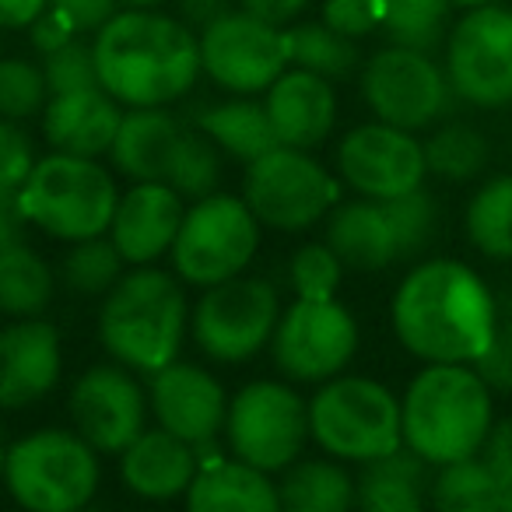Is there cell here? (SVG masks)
<instances>
[{
	"label": "cell",
	"mask_w": 512,
	"mask_h": 512,
	"mask_svg": "<svg viewBox=\"0 0 512 512\" xmlns=\"http://www.w3.org/2000/svg\"><path fill=\"white\" fill-rule=\"evenodd\" d=\"M397 341L425 365H474L498 341V309L488 285L460 260L411 267L390 306Z\"/></svg>",
	"instance_id": "1"
},
{
	"label": "cell",
	"mask_w": 512,
	"mask_h": 512,
	"mask_svg": "<svg viewBox=\"0 0 512 512\" xmlns=\"http://www.w3.org/2000/svg\"><path fill=\"white\" fill-rule=\"evenodd\" d=\"M99 81L123 109H165L190 95L200 71L197 32L179 15L120 8L92 39Z\"/></svg>",
	"instance_id": "2"
},
{
	"label": "cell",
	"mask_w": 512,
	"mask_h": 512,
	"mask_svg": "<svg viewBox=\"0 0 512 512\" xmlns=\"http://www.w3.org/2000/svg\"><path fill=\"white\" fill-rule=\"evenodd\" d=\"M190 330V299L176 274L162 267H134L102 295L99 341L109 358L137 376H155L179 358Z\"/></svg>",
	"instance_id": "3"
},
{
	"label": "cell",
	"mask_w": 512,
	"mask_h": 512,
	"mask_svg": "<svg viewBox=\"0 0 512 512\" xmlns=\"http://www.w3.org/2000/svg\"><path fill=\"white\" fill-rule=\"evenodd\" d=\"M404 446L428 467L477 456L495 428L491 386L474 365H425L411 379L404 400Z\"/></svg>",
	"instance_id": "4"
},
{
	"label": "cell",
	"mask_w": 512,
	"mask_h": 512,
	"mask_svg": "<svg viewBox=\"0 0 512 512\" xmlns=\"http://www.w3.org/2000/svg\"><path fill=\"white\" fill-rule=\"evenodd\" d=\"M18 197L32 228L71 246L106 235L120 204L113 172L99 158L60 155V151L39 158Z\"/></svg>",
	"instance_id": "5"
},
{
	"label": "cell",
	"mask_w": 512,
	"mask_h": 512,
	"mask_svg": "<svg viewBox=\"0 0 512 512\" xmlns=\"http://www.w3.org/2000/svg\"><path fill=\"white\" fill-rule=\"evenodd\" d=\"M309 435L341 463H369L404 446L400 400L372 376H334L309 400Z\"/></svg>",
	"instance_id": "6"
},
{
	"label": "cell",
	"mask_w": 512,
	"mask_h": 512,
	"mask_svg": "<svg viewBox=\"0 0 512 512\" xmlns=\"http://www.w3.org/2000/svg\"><path fill=\"white\" fill-rule=\"evenodd\" d=\"M99 456L74 428H39L8 449L4 484L25 512H78L99 491Z\"/></svg>",
	"instance_id": "7"
},
{
	"label": "cell",
	"mask_w": 512,
	"mask_h": 512,
	"mask_svg": "<svg viewBox=\"0 0 512 512\" xmlns=\"http://www.w3.org/2000/svg\"><path fill=\"white\" fill-rule=\"evenodd\" d=\"M260 228L264 225L242 197L211 193L193 200L169 249L176 278L193 288H214L239 278L260 249Z\"/></svg>",
	"instance_id": "8"
},
{
	"label": "cell",
	"mask_w": 512,
	"mask_h": 512,
	"mask_svg": "<svg viewBox=\"0 0 512 512\" xmlns=\"http://www.w3.org/2000/svg\"><path fill=\"white\" fill-rule=\"evenodd\" d=\"M309 439V400L281 379H253L228 400L225 442L249 467L281 474L302 460Z\"/></svg>",
	"instance_id": "9"
},
{
	"label": "cell",
	"mask_w": 512,
	"mask_h": 512,
	"mask_svg": "<svg viewBox=\"0 0 512 512\" xmlns=\"http://www.w3.org/2000/svg\"><path fill=\"white\" fill-rule=\"evenodd\" d=\"M242 200L256 221L278 232H306L341 204V186L313 151L271 148L246 165Z\"/></svg>",
	"instance_id": "10"
},
{
	"label": "cell",
	"mask_w": 512,
	"mask_h": 512,
	"mask_svg": "<svg viewBox=\"0 0 512 512\" xmlns=\"http://www.w3.org/2000/svg\"><path fill=\"white\" fill-rule=\"evenodd\" d=\"M281 313L285 309L271 281L239 274L232 281L204 288L190 313V330L207 358L239 365L271 348Z\"/></svg>",
	"instance_id": "11"
},
{
	"label": "cell",
	"mask_w": 512,
	"mask_h": 512,
	"mask_svg": "<svg viewBox=\"0 0 512 512\" xmlns=\"http://www.w3.org/2000/svg\"><path fill=\"white\" fill-rule=\"evenodd\" d=\"M362 99L379 123L400 130H428L449 113L453 88L446 67L435 64L432 53L383 46L362 64Z\"/></svg>",
	"instance_id": "12"
},
{
	"label": "cell",
	"mask_w": 512,
	"mask_h": 512,
	"mask_svg": "<svg viewBox=\"0 0 512 512\" xmlns=\"http://www.w3.org/2000/svg\"><path fill=\"white\" fill-rule=\"evenodd\" d=\"M358 351V323L337 299H295L281 313L271 358L288 383L320 386L341 376Z\"/></svg>",
	"instance_id": "13"
},
{
	"label": "cell",
	"mask_w": 512,
	"mask_h": 512,
	"mask_svg": "<svg viewBox=\"0 0 512 512\" xmlns=\"http://www.w3.org/2000/svg\"><path fill=\"white\" fill-rule=\"evenodd\" d=\"M200 71L232 95H264L292 67L285 29L232 8L197 32Z\"/></svg>",
	"instance_id": "14"
},
{
	"label": "cell",
	"mask_w": 512,
	"mask_h": 512,
	"mask_svg": "<svg viewBox=\"0 0 512 512\" xmlns=\"http://www.w3.org/2000/svg\"><path fill=\"white\" fill-rule=\"evenodd\" d=\"M446 78L477 109L512 102V8H470L446 36Z\"/></svg>",
	"instance_id": "15"
},
{
	"label": "cell",
	"mask_w": 512,
	"mask_h": 512,
	"mask_svg": "<svg viewBox=\"0 0 512 512\" xmlns=\"http://www.w3.org/2000/svg\"><path fill=\"white\" fill-rule=\"evenodd\" d=\"M71 411L74 432L92 449L109 456H120L130 442H137L148 432V386H141L137 372H130L120 362H102L81 372L71 386Z\"/></svg>",
	"instance_id": "16"
},
{
	"label": "cell",
	"mask_w": 512,
	"mask_h": 512,
	"mask_svg": "<svg viewBox=\"0 0 512 512\" xmlns=\"http://www.w3.org/2000/svg\"><path fill=\"white\" fill-rule=\"evenodd\" d=\"M337 176L369 200H393L421 190L428 176L425 144L411 130L390 123H362L351 127L337 144Z\"/></svg>",
	"instance_id": "17"
},
{
	"label": "cell",
	"mask_w": 512,
	"mask_h": 512,
	"mask_svg": "<svg viewBox=\"0 0 512 512\" xmlns=\"http://www.w3.org/2000/svg\"><path fill=\"white\" fill-rule=\"evenodd\" d=\"M148 379V400L158 428L207 453L225 432L228 400H232L221 379L193 362H179V358Z\"/></svg>",
	"instance_id": "18"
},
{
	"label": "cell",
	"mask_w": 512,
	"mask_h": 512,
	"mask_svg": "<svg viewBox=\"0 0 512 512\" xmlns=\"http://www.w3.org/2000/svg\"><path fill=\"white\" fill-rule=\"evenodd\" d=\"M64 348L60 330L46 316L0 327V411H22L50 397L60 383Z\"/></svg>",
	"instance_id": "19"
},
{
	"label": "cell",
	"mask_w": 512,
	"mask_h": 512,
	"mask_svg": "<svg viewBox=\"0 0 512 512\" xmlns=\"http://www.w3.org/2000/svg\"><path fill=\"white\" fill-rule=\"evenodd\" d=\"M183 214L186 204L172 186L134 183L127 193H120L109 239L116 242V249L130 267L158 264L176 242Z\"/></svg>",
	"instance_id": "20"
},
{
	"label": "cell",
	"mask_w": 512,
	"mask_h": 512,
	"mask_svg": "<svg viewBox=\"0 0 512 512\" xmlns=\"http://www.w3.org/2000/svg\"><path fill=\"white\" fill-rule=\"evenodd\" d=\"M264 109L278 144L299 151H313L334 134L337 123V92L334 81L320 78L302 67H288L264 92Z\"/></svg>",
	"instance_id": "21"
},
{
	"label": "cell",
	"mask_w": 512,
	"mask_h": 512,
	"mask_svg": "<svg viewBox=\"0 0 512 512\" xmlns=\"http://www.w3.org/2000/svg\"><path fill=\"white\" fill-rule=\"evenodd\" d=\"M127 109L106 88L50 95L43 109V137L53 151L78 158H102L113 151Z\"/></svg>",
	"instance_id": "22"
},
{
	"label": "cell",
	"mask_w": 512,
	"mask_h": 512,
	"mask_svg": "<svg viewBox=\"0 0 512 512\" xmlns=\"http://www.w3.org/2000/svg\"><path fill=\"white\" fill-rule=\"evenodd\" d=\"M204 453L165 428H148L137 442L120 453V477L137 498L172 502L186 495L200 474Z\"/></svg>",
	"instance_id": "23"
},
{
	"label": "cell",
	"mask_w": 512,
	"mask_h": 512,
	"mask_svg": "<svg viewBox=\"0 0 512 512\" xmlns=\"http://www.w3.org/2000/svg\"><path fill=\"white\" fill-rule=\"evenodd\" d=\"M323 242L337 253L344 271L376 274L400 260L397 232L390 225V214L379 200L358 197L348 204H337L327 214Z\"/></svg>",
	"instance_id": "24"
},
{
	"label": "cell",
	"mask_w": 512,
	"mask_h": 512,
	"mask_svg": "<svg viewBox=\"0 0 512 512\" xmlns=\"http://www.w3.org/2000/svg\"><path fill=\"white\" fill-rule=\"evenodd\" d=\"M183 134L186 123L169 109H127L109 158L134 183H165Z\"/></svg>",
	"instance_id": "25"
},
{
	"label": "cell",
	"mask_w": 512,
	"mask_h": 512,
	"mask_svg": "<svg viewBox=\"0 0 512 512\" xmlns=\"http://www.w3.org/2000/svg\"><path fill=\"white\" fill-rule=\"evenodd\" d=\"M186 512H281L278 484L235 456H204L186 491Z\"/></svg>",
	"instance_id": "26"
},
{
	"label": "cell",
	"mask_w": 512,
	"mask_h": 512,
	"mask_svg": "<svg viewBox=\"0 0 512 512\" xmlns=\"http://www.w3.org/2000/svg\"><path fill=\"white\" fill-rule=\"evenodd\" d=\"M355 488L358 512H428L432 467L418 453L400 446L397 453L362 463Z\"/></svg>",
	"instance_id": "27"
},
{
	"label": "cell",
	"mask_w": 512,
	"mask_h": 512,
	"mask_svg": "<svg viewBox=\"0 0 512 512\" xmlns=\"http://www.w3.org/2000/svg\"><path fill=\"white\" fill-rule=\"evenodd\" d=\"M193 127L211 137L221 148V155L235 158L242 165L256 162L260 155L278 148L271 116H267L264 102H256L253 95H235V99L204 106L193 116Z\"/></svg>",
	"instance_id": "28"
},
{
	"label": "cell",
	"mask_w": 512,
	"mask_h": 512,
	"mask_svg": "<svg viewBox=\"0 0 512 512\" xmlns=\"http://www.w3.org/2000/svg\"><path fill=\"white\" fill-rule=\"evenodd\" d=\"M355 477L334 456H306L281 470V512H351L355 509Z\"/></svg>",
	"instance_id": "29"
},
{
	"label": "cell",
	"mask_w": 512,
	"mask_h": 512,
	"mask_svg": "<svg viewBox=\"0 0 512 512\" xmlns=\"http://www.w3.org/2000/svg\"><path fill=\"white\" fill-rule=\"evenodd\" d=\"M53 302V271L46 256L29 242L0 249V313L29 320L43 316Z\"/></svg>",
	"instance_id": "30"
},
{
	"label": "cell",
	"mask_w": 512,
	"mask_h": 512,
	"mask_svg": "<svg viewBox=\"0 0 512 512\" xmlns=\"http://www.w3.org/2000/svg\"><path fill=\"white\" fill-rule=\"evenodd\" d=\"M288 39V60L292 67L313 71L327 81H344L362 67L355 39L341 36L323 22H295L285 29Z\"/></svg>",
	"instance_id": "31"
},
{
	"label": "cell",
	"mask_w": 512,
	"mask_h": 512,
	"mask_svg": "<svg viewBox=\"0 0 512 512\" xmlns=\"http://www.w3.org/2000/svg\"><path fill=\"white\" fill-rule=\"evenodd\" d=\"M498 498H502V484L481 453L435 467L432 488H428V502L435 512H495Z\"/></svg>",
	"instance_id": "32"
},
{
	"label": "cell",
	"mask_w": 512,
	"mask_h": 512,
	"mask_svg": "<svg viewBox=\"0 0 512 512\" xmlns=\"http://www.w3.org/2000/svg\"><path fill=\"white\" fill-rule=\"evenodd\" d=\"M467 239L488 260H512V176H495L470 197Z\"/></svg>",
	"instance_id": "33"
},
{
	"label": "cell",
	"mask_w": 512,
	"mask_h": 512,
	"mask_svg": "<svg viewBox=\"0 0 512 512\" xmlns=\"http://www.w3.org/2000/svg\"><path fill=\"white\" fill-rule=\"evenodd\" d=\"M491 162V144L470 123H442L425 141V165L446 183H470Z\"/></svg>",
	"instance_id": "34"
},
{
	"label": "cell",
	"mask_w": 512,
	"mask_h": 512,
	"mask_svg": "<svg viewBox=\"0 0 512 512\" xmlns=\"http://www.w3.org/2000/svg\"><path fill=\"white\" fill-rule=\"evenodd\" d=\"M453 0H379L383 11V25L393 46H407V50L435 53L449 36V11Z\"/></svg>",
	"instance_id": "35"
},
{
	"label": "cell",
	"mask_w": 512,
	"mask_h": 512,
	"mask_svg": "<svg viewBox=\"0 0 512 512\" xmlns=\"http://www.w3.org/2000/svg\"><path fill=\"white\" fill-rule=\"evenodd\" d=\"M123 267L127 260L120 256L116 242L106 235H95V239L74 242V249L64 256V281L71 292L78 295H109L116 288V281L123 278Z\"/></svg>",
	"instance_id": "36"
},
{
	"label": "cell",
	"mask_w": 512,
	"mask_h": 512,
	"mask_svg": "<svg viewBox=\"0 0 512 512\" xmlns=\"http://www.w3.org/2000/svg\"><path fill=\"white\" fill-rule=\"evenodd\" d=\"M218 183H221V148L207 134H200L197 127H186L165 186H172L183 200H204L211 193H218Z\"/></svg>",
	"instance_id": "37"
},
{
	"label": "cell",
	"mask_w": 512,
	"mask_h": 512,
	"mask_svg": "<svg viewBox=\"0 0 512 512\" xmlns=\"http://www.w3.org/2000/svg\"><path fill=\"white\" fill-rule=\"evenodd\" d=\"M379 204L386 207L393 232H397L400 260H414L435 242V235H439V200L425 186L404 193V197L379 200Z\"/></svg>",
	"instance_id": "38"
},
{
	"label": "cell",
	"mask_w": 512,
	"mask_h": 512,
	"mask_svg": "<svg viewBox=\"0 0 512 512\" xmlns=\"http://www.w3.org/2000/svg\"><path fill=\"white\" fill-rule=\"evenodd\" d=\"M50 102L43 64L25 57H0V120L25 123L32 116H43Z\"/></svg>",
	"instance_id": "39"
},
{
	"label": "cell",
	"mask_w": 512,
	"mask_h": 512,
	"mask_svg": "<svg viewBox=\"0 0 512 512\" xmlns=\"http://www.w3.org/2000/svg\"><path fill=\"white\" fill-rule=\"evenodd\" d=\"M341 278L344 264L327 242H306L302 249H295L292 267H288L295 299H334Z\"/></svg>",
	"instance_id": "40"
},
{
	"label": "cell",
	"mask_w": 512,
	"mask_h": 512,
	"mask_svg": "<svg viewBox=\"0 0 512 512\" xmlns=\"http://www.w3.org/2000/svg\"><path fill=\"white\" fill-rule=\"evenodd\" d=\"M43 74L50 95H67V92H85V88H102L99 81V64H95V50L85 39H71L60 50L43 57Z\"/></svg>",
	"instance_id": "41"
},
{
	"label": "cell",
	"mask_w": 512,
	"mask_h": 512,
	"mask_svg": "<svg viewBox=\"0 0 512 512\" xmlns=\"http://www.w3.org/2000/svg\"><path fill=\"white\" fill-rule=\"evenodd\" d=\"M36 162V141L29 130L15 120H0V193L22 190Z\"/></svg>",
	"instance_id": "42"
},
{
	"label": "cell",
	"mask_w": 512,
	"mask_h": 512,
	"mask_svg": "<svg viewBox=\"0 0 512 512\" xmlns=\"http://www.w3.org/2000/svg\"><path fill=\"white\" fill-rule=\"evenodd\" d=\"M320 22L348 39H365L383 25L379 0H323Z\"/></svg>",
	"instance_id": "43"
},
{
	"label": "cell",
	"mask_w": 512,
	"mask_h": 512,
	"mask_svg": "<svg viewBox=\"0 0 512 512\" xmlns=\"http://www.w3.org/2000/svg\"><path fill=\"white\" fill-rule=\"evenodd\" d=\"M50 8L60 11L64 18H71V25L81 36H85V32L95 36V32L120 11V4H116V0H50Z\"/></svg>",
	"instance_id": "44"
},
{
	"label": "cell",
	"mask_w": 512,
	"mask_h": 512,
	"mask_svg": "<svg viewBox=\"0 0 512 512\" xmlns=\"http://www.w3.org/2000/svg\"><path fill=\"white\" fill-rule=\"evenodd\" d=\"M481 456H484V463L491 467V474L498 477V484L512 491V418L498 421V425L491 428Z\"/></svg>",
	"instance_id": "45"
},
{
	"label": "cell",
	"mask_w": 512,
	"mask_h": 512,
	"mask_svg": "<svg viewBox=\"0 0 512 512\" xmlns=\"http://www.w3.org/2000/svg\"><path fill=\"white\" fill-rule=\"evenodd\" d=\"M78 36H81V32L71 25V18H64L60 11H53V8L29 29L32 46H36L43 57H46V53H53V50H60V46H67L71 39H78Z\"/></svg>",
	"instance_id": "46"
},
{
	"label": "cell",
	"mask_w": 512,
	"mask_h": 512,
	"mask_svg": "<svg viewBox=\"0 0 512 512\" xmlns=\"http://www.w3.org/2000/svg\"><path fill=\"white\" fill-rule=\"evenodd\" d=\"M309 4H313V0H235V8L264 18V22L278 25V29H288V25L299 22Z\"/></svg>",
	"instance_id": "47"
},
{
	"label": "cell",
	"mask_w": 512,
	"mask_h": 512,
	"mask_svg": "<svg viewBox=\"0 0 512 512\" xmlns=\"http://www.w3.org/2000/svg\"><path fill=\"white\" fill-rule=\"evenodd\" d=\"M32 221L25 218V207L18 193H0V249L29 242Z\"/></svg>",
	"instance_id": "48"
},
{
	"label": "cell",
	"mask_w": 512,
	"mask_h": 512,
	"mask_svg": "<svg viewBox=\"0 0 512 512\" xmlns=\"http://www.w3.org/2000/svg\"><path fill=\"white\" fill-rule=\"evenodd\" d=\"M50 11V0H0V29L29 32Z\"/></svg>",
	"instance_id": "49"
},
{
	"label": "cell",
	"mask_w": 512,
	"mask_h": 512,
	"mask_svg": "<svg viewBox=\"0 0 512 512\" xmlns=\"http://www.w3.org/2000/svg\"><path fill=\"white\" fill-rule=\"evenodd\" d=\"M179 18L190 25L193 32H204L211 22H218L221 15L235 8V0H176Z\"/></svg>",
	"instance_id": "50"
},
{
	"label": "cell",
	"mask_w": 512,
	"mask_h": 512,
	"mask_svg": "<svg viewBox=\"0 0 512 512\" xmlns=\"http://www.w3.org/2000/svg\"><path fill=\"white\" fill-rule=\"evenodd\" d=\"M474 369H477V376L484 379V383L491 386V393H512V365H509V358L502 355V348H498V341L491 344L488 351H484L481 358L474 362Z\"/></svg>",
	"instance_id": "51"
},
{
	"label": "cell",
	"mask_w": 512,
	"mask_h": 512,
	"mask_svg": "<svg viewBox=\"0 0 512 512\" xmlns=\"http://www.w3.org/2000/svg\"><path fill=\"white\" fill-rule=\"evenodd\" d=\"M498 348H502V355L509 358V365H512V316L498 327Z\"/></svg>",
	"instance_id": "52"
},
{
	"label": "cell",
	"mask_w": 512,
	"mask_h": 512,
	"mask_svg": "<svg viewBox=\"0 0 512 512\" xmlns=\"http://www.w3.org/2000/svg\"><path fill=\"white\" fill-rule=\"evenodd\" d=\"M120 8H127V11H158L165 4V0H116Z\"/></svg>",
	"instance_id": "53"
},
{
	"label": "cell",
	"mask_w": 512,
	"mask_h": 512,
	"mask_svg": "<svg viewBox=\"0 0 512 512\" xmlns=\"http://www.w3.org/2000/svg\"><path fill=\"white\" fill-rule=\"evenodd\" d=\"M456 8H488V4H498V0H453Z\"/></svg>",
	"instance_id": "54"
},
{
	"label": "cell",
	"mask_w": 512,
	"mask_h": 512,
	"mask_svg": "<svg viewBox=\"0 0 512 512\" xmlns=\"http://www.w3.org/2000/svg\"><path fill=\"white\" fill-rule=\"evenodd\" d=\"M495 512H512V491L509 488H502V498H498Z\"/></svg>",
	"instance_id": "55"
},
{
	"label": "cell",
	"mask_w": 512,
	"mask_h": 512,
	"mask_svg": "<svg viewBox=\"0 0 512 512\" xmlns=\"http://www.w3.org/2000/svg\"><path fill=\"white\" fill-rule=\"evenodd\" d=\"M4 463H8V449L0 446V481H4Z\"/></svg>",
	"instance_id": "56"
},
{
	"label": "cell",
	"mask_w": 512,
	"mask_h": 512,
	"mask_svg": "<svg viewBox=\"0 0 512 512\" xmlns=\"http://www.w3.org/2000/svg\"><path fill=\"white\" fill-rule=\"evenodd\" d=\"M78 512H102V509H92V505H85V509H78Z\"/></svg>",
	"instance_id": "57"
}]
</instances>
